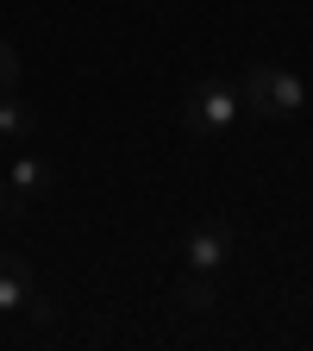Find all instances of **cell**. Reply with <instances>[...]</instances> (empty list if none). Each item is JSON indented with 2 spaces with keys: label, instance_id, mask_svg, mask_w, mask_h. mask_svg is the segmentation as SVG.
Masks as SVG:
<instances>
[{
  "label": "cell",
  "instance_id": "cell-1",
  "mask_svg": "<svg viewBox=\"0 0 313 351\" xmlns=\"http://www.w3.org/2000/svg\"><path fill=\"white\" fill-rule=\"evenodd\" d=\"M238 101L257 119H295V113H307V82L276 69V63H251L245 82H238Z\"/></svg>",
  "mask_w": 313,
  "mask_h": 351
},
{
  "label": "cell",
  "instance_id": "cell-2",
  "mask_svg": "<svg viewBox=\"0 0 313 351\" xmlns=\"http://www.w3.org/2000/svg\"><path fill=\"white\" fill-rule=\"evenodd\" d=\"M245 101H238V82L226 75H207L188 88V101H182V125H188V138H219L226 125H238Z\"/></svg>",
  "mask_w": 313,
  "mask_h": 351
},
{
  "label": "cell",
  "instance_id": "cell-3",
  "mask_svg": "<svg viewBox=\"0 0 313 351\" xmlns=\"http://www.w3.org/2000/svg\"><path fill=\"white\" fill-rule=\"evenodd\" d=\"M182 257H188V270H226V263L238 257V232L226 226V219H201V226L182 239Z\"/></svg>",
  "mask_w": 313,
  "mask_h": 351
},
{
  "label": "cell",
  "instance_id": "cell-4",
  "mask_svg": "<svg viewBox=\"0 0 313 351\" xmlns=\"http://www.w3.org/2000/svg\"><path fill=\"white\" fill-rule=\"evenodd\" d=\"M7 182H13V201H38L51 189V163L44 157H7Z\"/></svg>",
  "mask_w": 313,
  "mask_h": 351
},
{
  "label": "cell",
  "instance_id": "cell-5",
  "mask_svg": "<svg viewBox=\"0 0 313 351\" xmlns=\"http://www.w3.org/2000/svg\"><path fill=\"white\" fill-rule=\"evenodd\" d=\"M32 132H38V107L19 101V88H13V95H0V138H7V145H25Z\"/></svg>",
  "mask_w": 313,
  "mask_h": 351
},
{
  "label": "cell",
  "instance_id": "cell-6",
  "mask_svg": "<svg viewBox=\"0 0 313 351\" xmlns=\"http://www.w3.org/2000/svg\"><path fill=\"white\" fill-rule=\"evenodd\" d=\"M175 314H213V307H219V289L207 282V270H188L182 282H175Z\"/></svg>",
  "mask_w": 313,
  "mask_h": 351
},
{
  "label": "cell",
  "instance_id": "cell-7",
  "mask_svg": "<svg viewBox=\"0 0 313 351\" xmlns=\"http://www.w3.org/2000/svg\"><path fill=\"white\" fill-rule=\"evenodd\" d=\"M25 301H32L25 263H19V257H0V314H25Z\"/></svg>",
  "mask_w": 313,
  "mask_h": 351
},
{
  "label": "cell",
  "instance_id": "cell-8",
  "mask_svg": "<svg viewBox=\"0 0 313 351\" xmlns=\"http://www.w3.org/2000/svg\"><path fill=\"white\" fill-rule=\"evenodd\" d=\"M19 75H25V57L13 51L7 38H0V95H13V88H19Z\"/></svg>",
  "mask_w": 313,
  "mask_h": 351
},
{
  "label": "cell",
  "instance_id": "cell-9",
  "mask_svg": "<svg viewBox=\"0 0 313 351\" xmlns=\"http://www.w3.org/2000/svg\"><path fill=\"white\" fill-rule=\"evenodd\" d=\"M7 207H13V195H7V182H0V213H7Z\"/></svg>",
  "mask_w": 313,
  "mask_h": 351
}]
</instances>
